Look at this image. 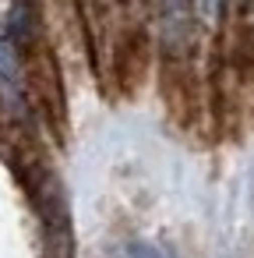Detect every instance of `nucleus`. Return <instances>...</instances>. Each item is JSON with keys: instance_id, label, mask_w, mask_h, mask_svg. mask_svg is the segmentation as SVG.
I'll return each instance as SVG.
<instances>
[{"instance_id": "2", "label": "nucleus", "mask_w": 254, "mask_h": 258, "mask_svg": "<svg viewBox=\"0 0 254 258\" xmlns=\"http://www.w3.org/2000/svg\"><path fill=\"white\" fill-rule=\"evenodd\" d=\"M0 103H4L11 113L25 110V82H22L18 53L4 36H0Z\"/></svg>"}, {"instance_id": "4", "label": "nucleus", "mask_w": 254, "mask_h": 258, "mask_svg": "<svg viewBox=\"0 0 254 258\" xmlns=\"http://www.w3.org/2000/svg\"><path fill=\"white\" fill-rule=\"evenodd\" d=\"M219 8V0H208V11H215Z\"/></svg>"}, {"instance_id": "1", "label": "nucleus", "mask_w": 254, "mask_h": 258, "mask_svg": "<svg viewBox=\"0 0 254 258\" xmlns=\"http://www.w3.org/2000/svg\"><path fill=\"white\" fill-rule=\"evenodd\" d=\"M159 32L166 50L180 53L187 50L191 36H194V8L191 0H159Z\"/></svg>"}, {"instance_id": "3", "label": "nucleus", "mask_w": 254, "mask_h": 258, "mask_svg": "<svg viewBox=\"0 0 254 258\" xmlns=\"http://www.w3.org/2000/svg\"><path fill=\"white\" fill-rule=\"evenodd\" d=\"M127 258H170V254L152 247V244H145V240H138V244H127Z\"/></svg>"}]
</instances>
